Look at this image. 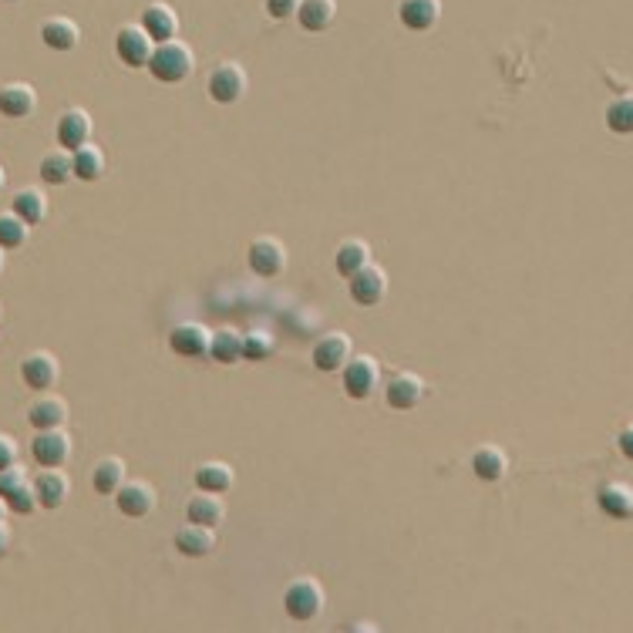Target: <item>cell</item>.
<instances>
[{
    "label": "cell",
    "instance_id": "obj_1",
    "mask_svg": "<svg viewBox=\"0 0 633 633\" xmlns=\"http://www.w3.org/2000/svg\"><path fill=\"white\" fill-rule=\"evenodd\" d=\"M192 68H196V58H192L189 44L182 41L155 44L152 61H149V71L155 81H162V85H179V81H186L192 75Z\"/></svg>",
    "mask_w": 633,
    "mask_h": 633
},
{
    "label": "cell",
    "instance_id": "obj_2",
    "mask_svg": "<svg viewBox=\"0 0 633 633\" xmlns=\"http://www.w3.org/2000/svg\"><path fill=\"white\" fill-rule=\"evenodd\" d=\"M324 586H320L317 580H310V576H304V580H293L287 590H283V610H287V617L307 623V620H317L320 610H324Z\"/></svg>",
    "mask_w": 633,
    "mask_h": 633
},
{
    "label": "cell",
    "instance_id": "obj_3",
    "mask_svg": "<svg viewBox=\"0 0 633 633\" xmlns=\"http://www.w3.org/2000/svg\"><path fill=\"white\" fill-rule=\"evenodd\" d=\"M344 391L351 394L354 401H368L381 384V364L378 357L371 354H351V361L341 368Z\"/></svg>",
    "mask_w": 633,
    "mask_h": 633
},
{
    "label": "cell",
    "instance_id": "obj_4",
    "mask_svg": "<svg viewBox=\"0 0 633 633\" xmlns=\"http://www.w3.org/2000/svg\"><path fill=\"white\" fill-rule=\"evenodd\" d=\"M246 88H250V78H246L243 64H236V61L219 64V68H213V75H209V81H206L209 98L219 102V105H236L246 95Z\"/></svg>",
    "mask_w": 633,
    "mask_h": 633
},
{
    "label": "cell",
    "instance_id": "obj_5",
    "mask_svg": "<svg viewBox=\"0 0 633 633\" xmlns=\"http://www.w3.org/2000/svg\"><path fill=\"white\" fill-rule=\"evenodd\" d=\"M0 499L7 502V509L21 512V516L38 509V492H34V482L27 479L21 462L11 465V469H0Z\"/></svg>",
    "mask_w": 633,
    "mask_h": 633
},
{
    "label": "cell",
    "instance_id": "obj_6",
    "mask_svg": "<svg viewBox=\"0 0 633 633\" xmlns=\"http://www.w3.org/2000/svg\"><path fill=\"white\" fill-rule=\"evenodd\" d=\"M246 263H250V270L256 277H280L283 270H287V246H283L277 236H260V240L250 243V250H246Z\"/></svg>",
    "mask_w": 633,
    "mask_h": 633
},
{
    "label": "cell",
    "instance_id": "obj_7",
    "mask_svg": "<svg viewBox=\"0 0 633 633\" xmlns=\"http://www.w3.org/2000/svg\"><path fill=\"white\" fill-rule=\"evenodd\" d=\"M115 51L128 68H149L155 41L149 38V31H145L142 24H125L122 31L115 34Z\"/></svg>",
    "mask_w": 633,
    "mask_h": 633
},
{
    "label": "cell",
    "instance_id": "obj_8",
    "mask_svg": "<svg viewBox=\"0 0 633 633\" xmlns=\"http://www.w3.org/2000/svg\"><path fill=\"white\" fill-rule=\"evenodd\" d=\"M31 455L41 469H61V465L71 458V435L64 428H44L34 435Z\"/></svg>",
    "mask_w": 633,
    "mask_h": 633
},
{
    "label": "cell",
    "instance_id": "obj_9",
    "mask_svg": "<svg viewBox=\"0 0 633 633\" xmlns=\"http://www.w3.org/2000/svg\"><path fill=\"white\" fill-rule=\"evenodd\" d=\"M351 354H354L351 337H347L344 330H330V334H324L314 344V368L324 374H334L351 361Z\"/></svg>",
    "mask_w": 633,
    "mask_h": 633
},
{
    "label": "cell",
    "instance_id": "obj_10",
    "mask_svg": "<svg viewBox=\"0 0 633 633\" xmlns=\"http://www.w3.org/2000/svg\"><path fill=\"white\" fill-rule=\"evenodd\" d=\"M91 115L85 108H64L61 118H58V128H54V135H58V145L68 152L81 149V145L91 142Z\"/></svg>",
    "mask_w": 633,
    "mask_h": 633
},
{
    "label": "cell",
    "instance_id": "obj_11",
    "mask_svg": "<svg viewBox=\"0 0 633 633\" xmlns=\"http://www.w3.org/2000/svg\"><path fill=\"white\" fill-rule=\"evenodd\" d=\"M384 293H388V273L381 270V266L368 263L364 270H357L351 277V297L354 304L361 307H378L384 300Z\"/></svg>",
    "mask_w": 633,
    "mask_h": 633
},
{
    "label": "cell",
    "instance_id": "obj_12",
    "mask_svg": "<svg viewBox=\"0 0 633 633\" xmlns=\"http://www.w3.org/2000/svg\"><path fill=\"white\" fill-rule=\"evenodd\" d=\"M58 374H61L58 357L51 351H34L21 361V378L27 388H34V391H48L51 384L58 381Z\"/></svg>",
    "mask_w": 633,
    "mask_h": 633
},
{
    "label": "cell",
    "instance_id": "obj_13",
    "mask_svg": "<svg viewBox=\"0 0 633 633\" xmlns=\"http://www.w3.org/2000/svg\"><path fill=\"white\" fill-rule=\"evenodd\" d=\"M169 344H172V351L182 354V357H206L209 344H213V330L203 327V324H192L189 320V324L172 327Z\"/></svg>",
    "mask_w": 633,
    "mask_h": 633
},
{
    "label": "cell",
    "instance_id": "obj_14",
    "mask_svg": "<svg viewBox=\"0 0 633 633\" xmlns=\"http://www.w3.org/2000/svg\"><path fill=\"white\" fill-rule=\"evenodd\" d=\"M145 31H149V38L155 44H165V41H176L179 34V14L172 11L169 4H162V0H155L142 11V21H139Z\"/></svg>",
    "mask_w": 633,
    "mask_h": 633
},
{
    "label": "cell",
    "instance_id": "obj_15",
    "mask_svg": "<svg viewBox=\"0 0 633 633\" xmlns=\"http://www.w3.org/2000/svg\"><path fill=\"white\" fill-rule=\"evenodd\" d=\"M421 398H425V381L418 378V374L411 371H398L388 384V405L394 411H411L421 405Z\"/></svg>",
    "mask_w": 633,
    "mask_h": 633
},
{
    "label": "cell",
    "instance_id": "obj_16",
    "mask_svg": "<svg viewBox=\"0 0 633 633\" xmlns=\"http://www.w3.org/2000/svg\"><path fill=\"white\" fill-rule=\"evenodd\" d=\"M115 499H118V509H122L128 519H142L155 509V489L142 479L125 482L122 489L115 492Z\"/></svg>",
    "mask_w": 633,
    "mask_h": 633
},
{
    "label": "cell",
    "instance_id": "obj_17",
    "mask_svg": "<svg viewBox=\"0 0 633 633\" xmlns=\"http://www.w3.org/2000/svg\"><path fill=\"white\" fill-rule=\"evenodd\" d=\"M34 492H38L41 509H61L68 502L71 482L61 469H41L38 479H34Z\"/></svg>",
    "mask_w": 633,
    "mask_h": 633
},
{
    "label": "cell",
    "instance_id": "obj_18",
    "mask_svg": "<svg viewBox=\"0 0 633 633\" xmlns=\"http://www.w3.org/2000/svg\"><path fill=\"white\" fill-rule=\"evenodd\" d=\"M398 17L408 31H428V27L438 24L442 17V0H401L398 4Z\"/></svg>",
    "mask_w": 633,
    "mask_h": 633
},
{
    "label": "cell",
    "instance_id": "obj_19",
    "mask_svg": "<svg viewBox=\"0 0 633 633\" xmlns=\"http://www.w3.org/2000/svg\"><path fill=\"white\" fill-rule=\"evenodd\" d=\"M38 105V91L27 81H11V85L0 88V115L7 118H27Z\"/></svg>",
    "mask_w": 633,
    "mask_h": 633
},
{
    "label": "cell",
    "instance_id": "obj_20",
    "mask_svg": "<svg viewBox=\"0 0 633 633\" xmlns=\"http://www.w3.org/2000/svg\"><path fill=\"white\" fill-rule=\"evenodd\" d=\"M41 41L58 54L75 51L81 41V27L71 21V17H48V21L41 24Z\"/></svg>",
    "mask_w": 633,
    "mask_h": 633
},
{
    "label": "cell",
    "instance_id": "obj_21",
    "mask_svg": "<svg viewBox=\"0 0 633 633\" xmlns=\"http://www.w3.org/2000/svg\"><path fill=\"white\" fill-rule=\"evenodd\" d=\"M226 516V506H223V495L219 492H203L199 489L196 495L189 499V506H186V519L189 522H199V526H219Z\"/></svg>",
    "mask_w": 633,
    "mask_h": 633
},
{
    "label": "cell",
    "instance_id": "obj_22",
    "mask_svg": "<svg viewBox=\"0 0 633 633\" xmlns=\"http://www.w3.org/2000/svg\"><path fill=\"white\" fill-rule=\"evenodd\" d=\"M596 502L610 519H630L633 516V485L627 482H607L596 492Z\"/></svg>",
    "mask_w": 633,
    "mask_h": 633
},
{
    "label": "cell",
    "instance_id": "obj_23",
    "mask_svg": "<svg viewBox=\"0 0 633 633\" xmlns=\"http://www.w3.org/2000/svg\"><path fill=\"white\" fill-rule=\"evenodd\" d=\"M27 421H31L34 431H44V428H64V421H68V405H64V398H54V394H44L31 405L27 411Z\"/></svg>",
    "mask_w": 633,
    "mask_h": 633
},
{
    "label": "cell",
    "instance_id": "obj_24",
    "mask_svg": "<svg viewBox=\"0 0 633 633\" xmlns=\"http://www.w3.org/2000/svg\"><path fill=\"white\" fill-rule=\"evenodd\" d=\"M176 549H179L182 556H192V559L209 556L216 549V532H213V526H199V522H189L186 529H179Z\"/></svg>",
    "mask_w": 633,
    "mask_h": 633
},
{
    "label": "cell",
    "instance_id": "obj_25",
    "mask_svg": "<svg viewBox=\"0 0 633 633\" xmlns=\"http://www.w3.org/2000/svg\"><path fill=\"white\" fill-rule=\"evenodd\" d=\"M334 17H337V0H300L297 7V21L310 34L327 31L334 24Z\"/></svg>",
    "mask_w": 633,
    "mask_h": 633
},
{
    "label": "cell",
    "instance_id": "obj_26",
    "mask_svg": "<svg viewBox=\"0 0 633 633\" xmlns=\"http://www.w3.org/2000/svg\"><path fill=\"white\" fill-rule=\"evenodd\" d=\"M472 472L479 475L482 482H499L502 475L509 472V458L499 445H482L472 452Z\"/></svg>",
    "mask_w": 633,
    "mask_h": 633
},
{
    "label": "cell",
    "instance_id": "obj_27",
    "mask_svg": "<svg viewBox=\"0 0 633 633\" xmlns=\"http://www.w3.org/2000/svg\"><path fill=\"white\" fill-rule=\"evenodd\" d=\"M243 347H246V334H240L236 327H223V330H213L209 357L219 364H236V361H243Z\"/></svg>",
    "mask_w": 633,
    "mask_h": 633
},
{
    "label": "cell",
    "instance_id": "obj_28",
    "mask_svg": "<svg viewBox=\"0 0 633 633\" xmlns=\"http://www.w3.org/2000/svg\"><path fill=\"white\" fill-rule=\"evenodd\" d=\"M11 209L24 219V223L38 226V223H44V216H48V196L34 186H24V189H17Z\"/></svg>",
    "mask_w": 633,
    "mask_h": 633
},
{
    "label": "cell",
    "instance_id": "obj_29",
    "mask_svg": "<svg viewBox=\"0 0 633 633\" xmlns=\"http://www.w3.org/2000/svg\"><path fill=\"white\" fill-rule=\"evenodd\" d=\"M334 263H337V270H341V277L351 280L357 270H364V266L371 263V246L364 240H344L337 246Z\"/></svg>",
    "mask_w": 633,
    "mask_h": 633
},
{
    "label": "cell",
    "instance_id": "obj_30",
    "mask_svg": "<svg viewBox=\"0 0 633 633\" xmlns=\"http://www.w3.org/2000/svg\"><path fill=\"white\" fill-rule=\"evenodd\" d=\"M125 482L128 479H125L122 458H102V462L95 465V472H91V485H95L98 495H115Z\"/></svg>",
    "mask_w": 633,
    "mask_h": 633
},
{
    "label": "cell",
    "instance_id": "obj_31",
    "mask_svg": "<svg viewBox=\"0 0 633 633\" xmlns=\"http://www.w3.org/2000/svg\"><path fill=\"white\" fill-rule=\"evenodd\" d=\"M233 482H236V475L226 462H203L196 469V489H203V492L223 495V492L233 489Z\"/></svg>",
    "mask_w": 633,
    "mask_h": 633
},
{
    "label": "cell",
    "instance_id": "obj_32",
    "mask_svg": "<svg viewBox=\"0 0 633 633\" xmlns=\"http://www.w3.org/2000/svg\"><path fill=\"white\" fill-rule=\"evenodd\" d=\"M41 179L51 182V186H64L71 176H75V155L68 149H58V152H48L41 159Z\"/></svg>",
    "mask_w": 633,
    "mask_h": 633
},
{
    "label": "cell",
    "instance_id": "obj_33",
    "mask_svg": "<svg viewBox=\"0 0 633 633\" xmlns=\"http://www.w3.org/2000/svg\"><path fill=\"white\" fill-rule=\"evenodd\" d=\"M75 155V179L81 182H95V179H102V172H105V152L98 149V145H81V149L71 152Z\"/></svg>",
    "mask_w": 633,
    "mask_h": 633
},
{
    "label": "cell",
    "instance_id": "obj_34",
    "mask_svg": "<svg viewBox=\"0 0 633 633\" xmlns=\"http://www.w3.org/2000/svg\"><path fill=\"white\" fill-rule=\"evenodd\" d=\"M27 229H31V223H24L14 209L11 213H0V246H4V250H17V246H24Z\"/></svg>",
    "mask_w": 633,
    "mask_h": 633
},
{
    "label": "cell",
    "instance_id": "obj_35",
    "mask_svg": "<svg viewBox=\"0 0 633 633\" xmlns=\"http://www.w3.org/2000/svg\"><path fill=\"white\" fill-rule=\"evenodd\" d=\"M607 128L617 135H633V95H623L607 105Z\"/></svg>",
    "mask_w": 633,
    "mask_h": 633
},
{
    "label": "cell",
    "instance_id": "obj_36",
    "mask_svg": "<svg viewBox=\"0 0 633 633\" xmlns=\"http://www.w3.org/2000/svg\"><path fill=\"white\" fill-rule=\"evenodd\" d=\"M273 334L270 330H253V334H246V347H243V357L246 361H266V357L273 354Z\"/></svg>",
    "mask_w": 633,
    "mask_h": 633
},
{
    "label": "cell",
    "instance_id": "obj_37",
    "mask_svg": "<svg viewBox=\"0 0 633 633\" xmlns=\"http://www.w3.org/2000/svg\"><path fill=\"white\" fill-rule=\"evenodd\" d=\"M21 462V448H17V442L11 435H4L0 431V469H11V465Z\"/></svg>",
    "mask_w": 633,
    "mask_h": 633
},
{
    "label": "cell",
    "instance_id": "obj_38",
    "mask_svg": "<svg viewBox=\"0 0 633 633\" xmlns=\"http://www.w3.org/2000/svg\"><path fill=\"white\" fill-rule=\"evenodd\" d=\"M297 7H300V0H266V11H270V17H277V21L297 17Z\"/></svg>",
    "mask_w": 633,
    "mask_h": 633
},
{
    "label": "cell",
    "instance_id": "obj_39",
    "mask_svg": "<svg viewBox=\"0 0 633 633\" xmlns=\"http://www.w3.org/2000/svg\"><path fill=\"white\" fill-rule=\"evenodd\" d=\"M617 445H620V452H623V458H630L633 462V425H627L617 435Z\"/></svg>",
    "mask_w": 633,
    "mask_h": 633
},
{
    "label": "cell",
    "instance_id": "obj_40",
    "mask_svg": "<svg viewBox=\"0 0 633 633\" xmlns=\"http://www.w3.org/2000/svg\"><path fill=\"white\" fill-rule=\"evenodd\" d=\"M7 549H11V529L7 522H0V556H7Z\"/></svg>",
    "mask_w": 633,
    "mask_h": 633
},
{
    "label": "cell",
    "instance_id": "obj_41",
    "mask_svg": "<svg viewBox=\"0 0 633 633\" xmlns=\"http://www.w3.org/2000/svg\"><path fill=\"white\" fill-rule=\"evenodd\" d=\"M4 512H7V502L0 499V522H4Z\"/></svg>",
    "mask_w": 633,
    "mask_h": 633
},
{
    "label": "cell",
    "instance_id": "obj_42",
    "mask_svg": "<svg viewBox=\"0 0 633 633\" xmlns=\"http://www.w3.org/2000/svg\"><path fill=\"white\" fill-rule=\"evenodd\" d=\"M4 182H7V176H4V169H0V192H4Z\"/></svg>",
    "mask_w": 633,
    "mask_h": 633
},
{
    "label": "cell",
    "instance_id": "obj_43",
    "mask_svg": "<svg viewBox=\"0 0 633 633\" xmlns=\"http://www.w3.org/2000/svg\"><path fill=\"white\" fill-rule=\"evenodd\" d=\"M0 273H4V246H0Z\"/></svg>",
    "mask_w": 633,
    "mask_h": 633
},
{
    "label": "cell",
    "instance_id": "obj_44",
    "mask_svg": "<svg viewBox=\"0 0 633 633\" xmlns=\"http://www.w3.org/2000/svg\"><path fill=\"white\" fill-rule=\"evenodd\" d=\"M4 4H14V0H4Z\"/></svg>",
    "mask_w": 633,
    "mask_h": 633
}]
</instances>
